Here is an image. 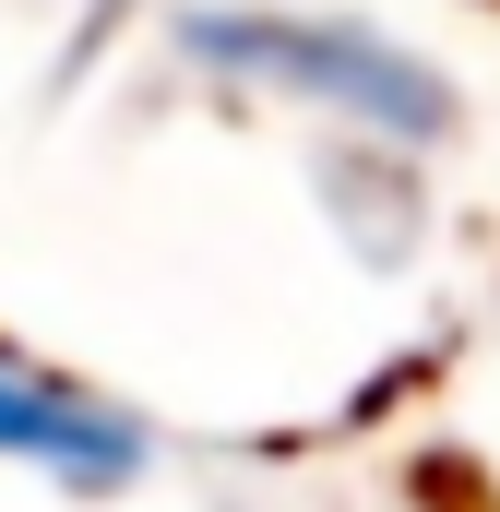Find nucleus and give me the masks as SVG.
Wrapping results in <instances>:
<instances>
[{"instance_id":"2","label":"nucleus","mask_w":500,"mask_h":512,"mask_svg":"<svg viewBox=\"0 0 500 512\" xmlns=\"http://www.w3.org/2000/svg\"><path fill=\"white\" fill-rule=\"evenodd\" d=\"M0 465L96 501V489H131L143 477V417H120L108 393L60 382L36 358H0Z\"/></svg>"},{"instance_id":"1","label":"nucleus","mask_w":500,"mask_h":512,"mask_svg":"<svg viewBox=\"0 0 500 512\" xmlns=\"http://www.w3.org/2000/svg\"><path fill=\"white\" fill-rule=\"evenodd\" d=\"M179 60L215 72V84H239V96L310 108L334 131L405 143V155L453 143V120H465V96L417 48H393L370 24H334V12H239V0H215V12H179Z\"/></svg>"}]
</instances>
